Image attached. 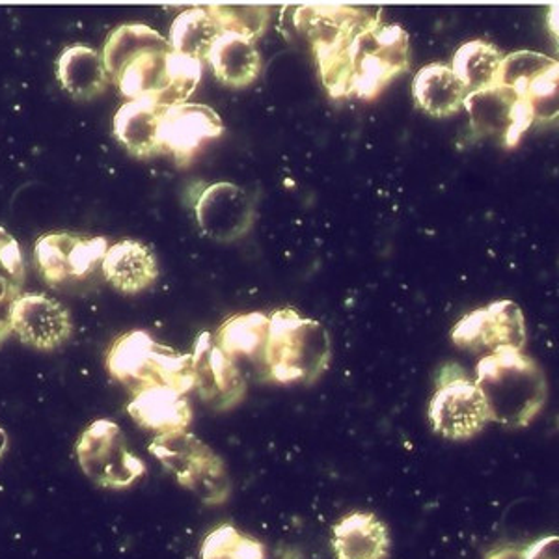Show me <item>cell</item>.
<instances>
[{
  "label": "cell",
  "mask_w": 559,
  "mask_h": 559,
  "mask_svg": "<svg viewBox=\"0 0 559 559\" xmlns=\"http://www.w3.org/2000/svg\"><path fill=\"white\" fill-rule=\"evenodd\" d=\"M319 73L332 97L379 96L408 68V36L401 26L373 20L336 51L319 55Z\"/></svg>",
  "instance_id": "obj_1"
},
{
  "label": "cell",
  "mask_w": 559,
  "mask_h": 559,
  "mask_svg": "<svg viewBox=\"0 0 559 559\" xmlns=\"http://www.w3.org/2000/svg\"><path fill=\"white\" fill-rule=\"evenodd\" d=\"M474 382L487 403L490 421L511 429L530 426L547 403V377L522 350L484 356L477 362Z\"/></svg>",
  "instance_id": "obj_2"
},
{
  "label": "cell",
  "mask_w": 559,
  "mask_h": 559,
  "mask_svg": "<svg viewBox=\"0 0 559 559\" xmlns=\"http://www.w3.org/2000/svg\"><path fill=\"white\" fill-rule=\"evenodd\" d=\"M173 47L142 23H129L112 31L103 45V64L108 81L129 99H159L166 83V68Z\"/></svg>",
  "instance_id": "obj_3"
},
{
  "label": "cell",
  "mask_w": 559,
  "mask_h": 559,
  "mask_svg": "<svg viewBox=\"0 0 559 559\" xmlns=\"http://www.w3.org/2000/svg\"><path fill=\"white\" fill-rule=\"evenodd\" d=\"M263 362L269 377L280 384L316 382L331 362V337L316 319L302 318L289 308L269 316V336Z\"/></svg>",
  "instance_id": "obj_4"
},
{
  "label": "cell",
  "mask_w": 559,
  "mask_h": 559,
  "mask_svg": "<svg viewBox=\"0 0 559 559\" xmlns=\"http://www.w3.org/2000/svg\"><path fill=\"white\" fill-rule=\"evenodd\" d=\"M107 369L133 394L160 386L181 394L194 390L192 356L155 342L144 331H131L116 340L108 349Z\"/></svg>",
  "instance_id": "obj_5"
},
{
  "label": "cell",
  "mask_w": 559,
  "mask_h": 559,
  "mask_svg": "<svg viewBox=\"0 0 559 559\" xmlns=\"http://www.w3.org/2000/svg\"><path fill=\"white\" fill-rule=\"evenodd\" d=\"M150 453L205 506H221L228 500L231 484L224 461L197 435L189 431L157 435L150 444Z\"/></svg>",
  "instance_id": "obj_6"
},
{
  "label": "cell",
  "mask_w": 559,
  "mask_h": 559,
  "mask_svg": "<svg viewBox=\"0 0 559 559\" xmlns=\"http://www.w3.org/2000/svg\"><path fill=\"white\" fill-rule=\"evenodd\" d=\"M75 455L84 476L103 489H128L146 474V463L134 455L120 426L110 419H96L84 429Z\"/></svg>",
  "instance_id": "obj_7"
},
{
  "label": "cell",
  "mask_w": 559,
  "mask_h": 559,
  "mask_svg": "<svg viewBox=\"0 0 559 559\" xmlns=\"http://www.w3.org/2000/svg\"><path fill=\"white\" fill-rule=\"evenodd\" d=\"M427 414L435 432L448 440L472 439L490 421L489 408L476 382L455 364L440 371Z\"/></svg>",
  "instance_id": "obj_8"
},
{
  "label": "cell",
  "mask_w": 559,
  "mask_h": 559,
  "mask_svg": "<svg viewBox=\"0 0 559 559\" xmlns=\"http://www.w3.org/2000/svg\"><path fill=\"white\" fill-rule=\"evenodd\" d=\"M463 107L471 118L472 131L477 136H492L503 147L519 146L535 121L526 97L506 84H492L466 94Z\"/></svg>",
  "instance_id": "obj_9"
},
{
  "label": "cell",
  "mask_w": 559,
  "mask_h": 559,
  "mask_svg": "<svg viewBox=\"0 0 559 559\" xmlns=\"http://www.w3.org/2000/svg\"><path fill=\"white\" fill-rule=\"evenodd\" d=\"M453 344L474 353L522 350L526 344V324L519 305L513 300H498L492 305L466 313L452 331Z\"/></svg>",
  "instance_id": "obj_10"
},
{
  "label": "cell",
  "mask_w": 559,
  "mask_h": 559,
  "mask_svg": "<svg viewBox=\"0 0 559 559\" xmlns=\"http://www.w3.org/2000/svg\"><path fill=\"white\" fill-rule=\"evenodd\" d=\"M105 237L76 236L68 231L39 237L34 260L47 284L60 286L68 280H83L102 265L107 254Z\"/></svg>",
  "instance_id": "obj_11"
},
{
  "label": "cell",
  "mask_w": 559,
  "mask_h": 559,
  "mask_svg": "<svg viewBox=\"0 0 559 559\" xmlns=\"http://www.w3.org/2000/svg\"><path fill=\"white\" fill-rule=\"evenodd\" d=\"M194 213L205 237L234 242L254 226L255 202L239 185L221 181L205 187L194 204Z\"/></svg>",
  "instance_id": "obj_12"
},
{
  "label": "cell",
  "mask_w": 559,
  "mask_h": 559,
  "mask_svg": "<svg viewBox=\"0 0 559 559\" xmlns=\"http://www.w3.org/2000/svg\"><path fill=\"white\" fill-rule=\"evenodd\" d=\"M224 133L223 120L213 108L200 103H181L163 108L159 126L160 152L170 153L179 166L191 163L207 140Z\"/></svg>",
  "instance_id": "obj_13"
},
{
  "label": "cell",
  "mask_w": 559,
  "mask_h": 559,
  "mask_svg": "<svg viewBox=\"0 0 559 559\" xmlns=\"http://www.w3.org/2000/svg\"><path fill=\"white\" fill-rule=\"evenodd\" d=\"M194 388L200 397L218 411L236 407L247 394V381L236 360L216 347L210 332H202L192 353Z\"/></svg>",
  "instance_id": "obj_14"
},
{
  "label": "cell",
  "mask_w": 559,
  "mask_h": 559,
  "mask_svg": "<svg viewBox=\"0 0 559 559\" xmlns=\"http://www.w3.org/2000/svg\"><path fill=\"white\" fill-rule=\"evenodd\" d=\"M10 323L23 344L39 350L57 349L73 331L70 312L41 293H20L12 302Z\"/></svg>",
  "instance_id": "obj_15"
},
{
  "label": "cell",
  "mask_w": 559,
  "mask_h": 559,
  "mask_svg": "<svg viewBox=\"0 0 559 559\" xmlns=\"http://www.w3.org/2000/svg\"><path fill=\"white\" fill-rule=\"evenodd\" d=\"M373 20V13L336 4H308L295 13L297 28L313 45L316 57L336 51Z\"/></svg>",
  "instance_id": "obj_16"
},
{
  "label": "cell",
  "mask_w": 559,
  "mask_h": 559,
  "mask_svg": "<svg viewBox=\"0 0 559 559\" xmlns=\"http://www.w3.org/2000/svg\"><path fill=\"white\" fill-rule=\"evenodd\" d=\"M332 552L336 559H388L386 524L366 511L344 516L332 526Z\"/></svg>",
  "instance_id": "obj_17"
},
{
  "label": "cell",
  "mask_w": 559,
  "mask_h": 559,
  "mask_svg": "<svg viewBox=\"0 0 559 559\" xmlns=\"http://www.w3.org/2000/svg\"><path fill=\"white\" fill-rule=\"evenodd\" d=\"M128 413L142 429L157 435L187 431L192 421L191 403L174 388H150L134 394Z\"/></svg>",
  "instance_id": "obj_18"
},
{
  "label": "cell",
  "mask_w": 559,
  "mask_h": 559,
  "mask_svg": "<svg viewBox=\"0 0 559 559\" xmlns=\"http://www.w3.org/2000/svg\"><path fill=\"white\" fill-rule=\"evenodd\" d=\"M160 115L163 107L155 99H129L115 115L112 133L134 157H153L160 153Z\"/></svg>",
  "instance_id": "obj_19"
},
{
  "label": "cell",
  "mask_w": 559,
  "mask_h": 559,
  "mask_svg": "<svg viewBox=\"0 0 559 559\" xmlns=\"http://www.w3.org/2000/svg\"><path fill=\"white\" fill-rule=\"evenodd\" d=\"M102 269L105 278L121 293L144 292L159 276L152 248L131 239L108 247Z\"/></svg>",
  "instance_id": "obj_20"
},
{
  "label": "cell",
  "mask_w": 559,
  "mask_h": 559,
  "mask_svg": "<svg viewBox=\"0 0 559 559\" xmlns=\"http://www.w3.org/2000/svg\"><path fill=\"white\" fill-rule=\"evenodd\" d=\"M216 79L231 88H245L261 73V57L252 39L223 33L207 55Z\"/></svg>",
  "instance_id": "obj_21"
},
{
  "label": "cell",
  "mask_w": 559,
  "mask_h": 559,
  "mask_svg": "<svg viewBox=\"0 0 559 559\" xmlns=\"http://www.w3.org/2000/svg\"><path fill=\"white\" fill-rule=\"evenodd\" d=\"M466 90L452 68L445 64H427L414 75L413 97L424 112L432 118H448L463 108Z\"/></svg>",
  "instance_id": "obj_22"
},
{
  "label": "cell",
  "mask_w": 559,
  "mask_h": 559,
  "mask_svg": "<svg viewBox=\"0 0 559 559\" xmlns=\"http://www.w3.org/2000/svg\"><path fill=\"white\" fill-rule=\"evenodd\" d=\"M57 79L75 99H92L107 88V70L102 52L88 45H70L57 60Z\"/></svg>",
  "instance_id": "obj_23"
},
{
  "label": "cell",
  "mask_w": 559,
  "mask_h": 559,
  "mask_svg": "<svg viewBox=\"0 0 559 559\" xmlns=\"http://www.w3.org/2000/svg\"><path fill=\"white\" fill-rule=\"evenodd\" d=\"M223 33L211 7L187 8L174 20L168 44L174 52L204 62Z\"/></svg>",
  "instance_id": "obj_24"
},
{
  "label": "cell",
  "mask_w": 559,
  "mask_h": 559,
  "mask_svg": "<svg viewBox=\"0 0 559 559\" xmlns=\"http://www.w3.org/2000/svg\"><path fill=\"white\" fill-rule=\"evenodd\" d=\"M267 336V313L250 312L239 313L224 321L213 342L224 355L237 362L241 358H255L260 355L263 358Z\"/></svg>",
  "instance_id": "obj_25"
},
{
  "label": "cell",
  "mask_w": 559,
  "mask_h": 559,
  "mask_svg": "<svg viewBox=\"0 0 559 559\" xmlns=\"http://www.w3.org/2000/svg\"><path fill=\"white\" fill-rule=\"evenodd\" d=\"M502 60L503 55L495 45L484 39H474L459 47L450 68L463 83L464 90L471 94L498 84Z\"/></svg>",
  "instance_id": "obj_26"
},
{
  "label": "cell",
  "mask_w": 559,
  "mask_h": 559,
  "mask_svg": "<svg viewBox=\"0 0 559 559\" xmlns=\"http://www.w3.org/2000/svg\"><path fill=\"white\" fill-rule=\"evenodd\" d=\"M267 552L261 540L252 535L242 534L231 524L215 527L200 550L202 559H265Z\"/></svg>",
  "instance_id": "obj_27"
},
{
  "label": "cell",
  "mask_w": 559,
  "mask_h": 559,
  "mask_svg": "<svg viewBox=\"0 0 559 559\" xmlns=\"http://www.w3.org/2000/svg\"><path fill=\"white\" fill-rule=\"evenodd\" d=\"M202 81V62L197 58L185 57L179 52H170L168 68H166V83L160 94V107H174L181 103H189L198 84Z\"/></svg>",
  "instance_id": "obj_28"
},
{
  "label": "cell",
  "mask_w": 559,
  "mask_h": 559,
  "mask_svg": "<svg viewBox=\"0 0 559 559\" xmlns=\"http://www.w3.org/2000/svg\"><path fill=\"white\" fill-rule=\"evenodd\" d=\"M552 68H558V62L543 52H511L508 57H503L498 84H506L524 94L530 84Z\"/></svg>",
  "instance_id": "obj_29"
},
{
  "label": "cell",
  "mask_w": 559,
  "mask_h": 559,
  "mask_svg": "<svg viewBox=\"0 0 559 559\" xmlns=\"http://www.w3.org/2000/svg\"><path fill=\"white\" fill-rule=\"evenodd\" d=\"M224 33L241 34L245 38H260L269 23V10L265 7H211Z\"/></svg>",
  "instance_id": "obj_30"
},
{
  "label": "cell",
  "mask_w": 559,
  "mask_h": 559,
  "mask_svg": "<svg viewBox=\"0 0 559 559\" xmlns=\"http://www.w3.org/2000/svg\"><path fill=\"white\" fill-rule=\"evenodd\" d=\"M522 96L532 105L535 120H554L558 116V68H552L545 75H540L527 86Z\"/></svg>",
  "instance_id": "obj_31"
},
{
  "label": "cell",
  "mask_w": 559,
  "mask_h": 559,
  "mask_svg": "<svg viewBox=\"0 0 559 559\" xmlns=\"http://www.w3.org/2000/svg\"><path fill=\"white\" fill-rule=\"evenodd\" d=\"M0 278L7 280L20 292L21 284L25 280V260H23L20 242L15 241L4 228H0Z\"/></svg>",
  "instance_id": "obj_32"
},
{
  "label": "cell",
  "mask_w": 559,
  "mask_h": 559,
  "mask_svg": "<svg viewBox=\"0 0 559 559\" xmlns=\"http://www.w3.org/2000/svg\"><path fill=\"white\" fill-rule=\"evenodd\" d=\"M20 293V289H15L10 282L0 278V342H4L8 334L12 332L10 312H12V302Z\"/></svg>",
  "instance_id": "obj_33"
},
{
  "label": "cell",
  "mask_w": 559,
  "mask_h": 559,
  "mask_svg": "<svg viewBox=\"0 0 559 559\" xmlns=\"http://www.w3.org/2000/svg\"><path fill=\"white\" fill-rule=\"evenodd\" d=\"M524 559H559L558 535H548L524 548Z\"/></svg>",
  "instance_id": "obj_34"
},
{
  "label": "cell",
  "mask_w": 559,
  "mask_h": 559,
  "mask_svg": "<svg viewBox=\"0 0 559 559\" xmlns=\"http://www.w3.org/2000/svg\"><path fill=\"white\" fill-rule=\"evenodd\" d=\"M487 559H524V550L515 547L498 548L495 552H490Z\"/></svg>",
  "instance_id": "obj_35"
},
{
  "label": "cell",
  "mask_w": 559,
  "mask_h": 559,
  "mask_svg": "<svg viewBox=\"0 0 559 559\" xmlns=\"http://www.w3.org/2000/svg\"><path fill=\"white\" fill-rule=\"evenodd\" d=\"M8 450V435L2 427H0V459L7 453Z\"/></svg>",
  "instance_id": "obj_36"
}]
</instances>
